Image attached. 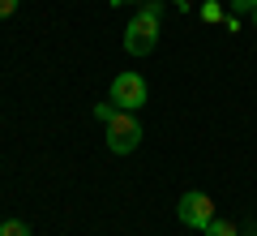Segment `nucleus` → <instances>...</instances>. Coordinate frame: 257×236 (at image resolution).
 I'll return each mask as SVG.
<instances>
[{"label":"nucleus","instance_id":"nucleus-3","mask_svg":"<svg viewBox=\"0 0 257 236\" xmlns=\"http://www.w3.org/2000/svg\"><path fill=\"white\" fill-rule=\"evenodd\" d=\"M176 215H180L184 227H197V232H206V223L214 219V198L202 189H189L180 193V202H176Z\"/></svg>","mask_w":257,"mask_h":236},{"label":"nucleus","instance_id":"nucleus-7","mask_svg":"<svg viewBox=\"0 0 257 236\" xmlns=\"http://www.w3.org/2000/svg\"><path fill=\"white\" fill-rule=\"evenodd\" d=\"M253 9H257V0H231V13H248L253 18Z\"/></svg>","mask_w":257,"mask_h":236},{"label":"nucleus","instance_id":"nucleus-10","mask_svg":"<svg viewBox=\"0 0 257 236\" xmlns=\"http://www.w3.org/2000/svg\"><path fill=\"white\" fill-rule=\"evenodd\" d=\"M18 13V0H0V18H13Z\"/></svg>","mask_w":257,"mask_h":236},{"label":"nucleus","instance_id":"nucleus-11","mask_svg":"<svg viewBox=\"0 0 257 236\" xmlns=\"http://www.w3.org/2000/svg\"><path fill=\"white\" fill-rule=\"evenodd\" d=\"M111 5H146V0H111Z\"/></svg>","mask_w":257,"mask_h":236},{"label":"nucleus","instance_id":"nucleus-14","mask_svg":"<svg viewBox=\"0 0 257 236\" xmlns=\"http://www.w3.org/2000/svg\"><path fill=\"white\" fill-rule=\"evenodd\" d=\"M248 236H257V232H248Z\"/></svg>","mask_w":257,"mask_h":236},{"label":"nucleus","instance_id":"nucleus-5","mask_svg":"<svg viewBox=\"0 0 257 236\" xmlns=\"http://www.w3.org/2000/svg\"><path fill=\"white\" fill-rule=\"evenodd\" d=\"M202 236H236V223H231V219H219L214 215L210 223H206V232Z\"/></svg>","mask_w":257,"mask_h":236},{"label":"nucleus","instance_id":"nucleus-6","mask_svg":"<svg viewBox=\"0 0 257 236\" xmlns=\"http://www.w3.org/2000/svg\"><path fill=\"white\" fill-rule=\"evenodd\" d=\"M0 236H30V227L22 223V219H5V223H0Z\"/></svg>","mask_w":257,"mask_h":236},{"label":"nucleus","instance_id":"nucleus-13","mask_svg":"<svg viewBox=\"0 0 257 236\" xmlns=\"http://www.w3.org/2000/svg\"><path fill=\"white\" fill-rule=\"evenodd\" d=\"M253 26H257V9H253Z\"/></svg>","mask_w":257,"mask_h":236},{"label":"nucleus","instance_id":"nucleus-15","mask_svg":"<svg viewBox=\"0 0 257 236\" xmlns=\"http://www.w3.org/2000/svg\"><path fill=\"white\" fill-rule=\"evenodd\" d=\"M0 223H5V219H0Z\"/></svg>","mask_w":257,"mask_h":236},{"label":"nucleus","instance_id":"nucleus-4","mask_svg":"<svg viewBox=\"0 0 257 236\" xmlns=\"http://www.w3.org/2000/svg\"><path fill=\"white\" fill-rule=\"evenodd\" d=\"M111 103H116V108H124V112L146 108V77H142V73H133V69L116 73V77H111Z\"/></svg>","mask_w":257,"mask_h":236},{"label":"nucleus","instance_id":"nucleus-1","mask_svg":"<svg viewBox=\"0 0 257 236\" xmlns=\"http://www.w3.org/2000/svg\"><path fill=\"white\" fill-rule=\"evenodd\" d=\"M159 18H163V0H146L138 9V18L124 26V52L128 56H146L159 43Z\"/></svg>","mask_w":257,"mask_h":236},{"label":"nucleus","instance_id":"nucleus-2","mask_svg":"<svg viewBox=\"0 0 257 236\" xmlns=\"http://www.w3.org/2000/svg\"><path fill=\"white\" fill-rule=\"evenodd\" d=\"M142 146V120L133 116V112L116 108L107 120V150L111 154H133Z\"/></svg>","mask_w":257,"mask_h":236},{"label":"nucleus","instance_id":"nucleus-8","mask_svg":"<svg viewBox=\"0 0 257 236\" xmlns=\"http://www.w3.org/2000/svg\"><path fill=\"white\" fill-rule=\"evenodd\" d=\"M202 18H206V22H219L223 9H219V5H202Z\"/></svg>","mask_w":257,"mask_h":236},{"label":"nucleus","instance_id":"nucleus-12","mask_svg":"<svg viewBox=\"0 0 257 236\" xmlns=\"http://www.w3.org/2000/svg\"><path fill=\"white\" fill-rule=\"evenodd\" d=\"M172 5H180V9H189V0H172Z\"/></svg>","mask_w":257,"mask_h":236},{"label":"nucleus","instance_id":"nucleus-9","mask_svg":"<svg viewBox=\"0 0 257 236\" xmlns=\"http://www.w3.org/2000/svg\"><path fill=\"white\" fill-rule=\"evenodd\" d=\"M111 112H116V108H111V103H99V108H94V116H99L103 125H107V120H111Z\"/></svg>","mask_w":257,"mask_h":236}]
</instances>
